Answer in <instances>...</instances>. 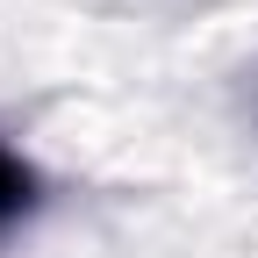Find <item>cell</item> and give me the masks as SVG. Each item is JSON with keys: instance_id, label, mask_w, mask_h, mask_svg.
Returning <instances> with one entry per match:
<instances>
[{"instance_id": "cell-1", "label": "cell", "mask_w": 258, "mask_h": 258, "mask_svg": "<svg viewBox=\"0 0 258 258\" xmlns=\"http://www.w3.org/2000/svg\"><path fill=\"white\" fill-rule=\"evenodd\" d=\"M29 208H36V172H29L8 144H0V230H8V222H22Z\"/></svg>"}]
</instances>
